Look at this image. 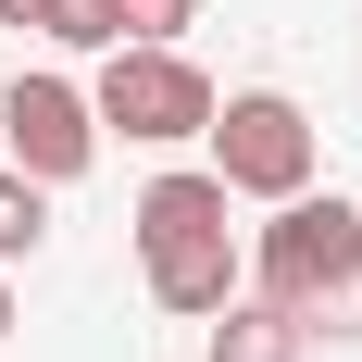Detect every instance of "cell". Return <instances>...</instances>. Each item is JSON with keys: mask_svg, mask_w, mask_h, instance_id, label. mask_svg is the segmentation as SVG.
<instances>
[{"mask_svg": "<svg viewBox=\"0 0 362 362\" xmlns=\"http://www.w3.org/2000/svg\"><path fill=\"white\" fill-rule=\"evenodd\" d=\"M225 213H238V200H225L213 163H175V175L138 187V275H150V300H163L175 325H213L225 300L250 288V238Z\"/></svg>", "mask_w": 362, "mask_h": 362, "instance_id": "obj_1", "label": "cell"}, {"mask_svg": "<svg viewBox=\"0 0 362 362\" xmlns=\"http://www.w3.org/2000/svg\"><path fill=\"white\" fill-rule=\"evenodd\" d=\"M250 288L288 313H337L362 288V200H275V225H250Z\"/></svg>", "mask_w": 362, "mask_h": 362, "instance_id": "obj_2", "label": "cell"}, {"mask_svg": "<svg viewBox=\"0 0 362 362\" xmlns=\"http://www.w3.org/2000/svg\"><path fill=\"white\" fill-rule=\"evenodd\" d=\"M213 175H225V200H300L313 187V163H325V125L288 100V88H238V100H213Z\"/></svg>", "mask_w": 362, "mask_h": 362, "instance_id": "obj_3", "label": "cell"}, {"mask_svg": "<svg viewBox=\"0 0 362 362\" xmlns=\"http://www.w3.org/2000/svg\"><path fill=\"white\" fill-rule=\"evenodd\" d=\"M213 75L187 63V50H100V88H88V112H100V138H138V150H187L200 125H213Z\"/></svg>", "mask_w": 362, "mask_h": 362, "instance_id": "obj_4", "label": "cell"}, {"mask_svg": "<svg viewBox=\"0 0 362 362\" xmlns=\"http://www.w3.org/2000/svg\"><path fill=\"white\" fill-rule=\"evenodd\" d=\"M0 163L37 175V187H75L88 163H100L88 88H75V75H13V88H0Z\"/></svg>", "mask_w": 362, "mask_h": 362, "instance_id": "obj_5", "label": "cell"}, {"mask_svg": "<svg viewBox=\"0 0 362 362\" xmlns=\"http://www.w3.org/2000/svg\"><path fill=\"white\" fill-rule=\"evenodd\" d=\"M200 337H213V362H300V337H313V313H288V300L238 288V300H225V313H213Z\"/></svg>", "mask_w": 362, "mask_h": 362, "instance_id": "obj_6", "label": "cell"}, {"mask_svg": "<svg viewBox=\"0 0 362 362\" xmlns=\"http://www.w3.org/2000/svg\"><path fill=\"white\" fill-rule=\"evenodd\" d=\"M37 238H50V187L0 163V275H13V262H37Z\"/></svg>", "mask_w": 362, "mask_h": 362, "instance_id": "obj_7", "label": "cell"}, {"mask_svg": "<svg viewBox=\"0 0 362 362\" xmlns=\"http://www.w3.org/2000/svg\"><path fill=\"white\" fill-rule=\"evenodd\" d=\"M37 37H50V50H125L112 0H37Z\"/></svg>", "mask_w": 362, "mask_h": 362, "instance_id": "obj_8", "label": "cell"}, {"mask_svg": "<svg viewBox=\"0 0 362 362\" xmlns=\"http://www.w3.org/2000/svg\"><path fill=\"white\" fill-rule=\"evenodd\" d=\"M112 25L138 37V50H175V37L200 25V0H112Z\"/></svg>", "mask_w": 362, "mask_h": 362, "instance_id": "obj_9", "label": "cell"}, {"mask_svg": "<svg viewBox=\"0 0 362 362\" xmlns=\"http://www.w3.org/2000/svg\"><path fill=\"white\" fill-rule=\"evenodd\" d=\"M0 25H37V0H0Z\"/></svg>", "mask_w": 362, "mask_h": 362, "instance_id": "obj_10", "label": "cell"}, {"mask_svg": "<svg viewBox=\"0 0 362 362\" xmlns=\"http://www.w3.org/2000/svg\"><path fill=\"white\" fill-rule=\"evenodd\" d=\"M0 337H13V275H0Z\"/></svg>", "mask_w": 362, "mask_h": 362, "instance_id": "obj_11", "label": "cell"}]
</instances>
